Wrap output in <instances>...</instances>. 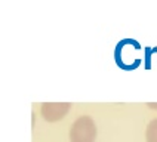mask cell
Listing matches in <instances>:
<instances>
[{
  "label": "cell",
  "mask_w": 157,
  "mask_h": 142,
  "mask_svg": "<svg viewBox=\"0 0 157 142\" xmlns=\"http://www.w3.org/2000/svg\"><path fill=\"white\" fill-rule=\"evenodd\" d=\"M96 124L92 117L80 115L70 127V142H95Z\"/></svg>",
  "instance_id": "1"
},
{
  "label": "cell",
  "mask_w": 157,
  "mask_h": 142,
  "mask_svg": "<svg viewBox=\"0 0 157 142\" xmlns=\"http://www.w3.org/2000/svg\"><path fill=\"white\" fill-rule=\"evenodd\" d=\"M71 110L70 102H44L42 104V117L46 121L53 123V121H59L65 115L68 114Z\"/></svg>",
  "instance_id": "2"
},
{
  "label": "cell",
  "mask_w": 157,
  "mask_h": 142,
  "mask_svg": "<svg viewBox=\"0 0 157 142\" xmlns=\"http://www.w3.org/2000/svg\"><path fill=\"white\" fill-rule=\"evenodd\" d=\"M145 141L147 142H157V118H153L147 126L145 130Z\"/></svg>",
  "instance_id": "3"
}]
</instances>
